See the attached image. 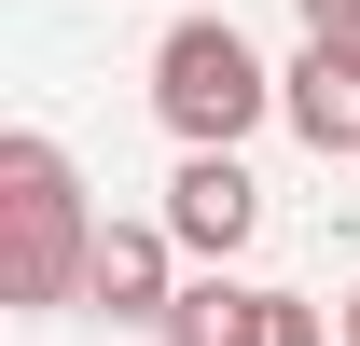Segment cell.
Listing matches in <instances>:
<instances>
[{"label": "cell", "instance_id": "2", "mask_svg": "<svg viewBox=\"0 0 360 346\" xmlns=\"http://www.w3.org/2000/svg\"><path fill=\"white\" fill-rule=\"evenodd\" d=\"M153 111H167L180 153H236V139L277 111V70L250 56L236 14H180L167 42H153Z\"/></svg>", "mask_w": 360, "mask_h": 346}, {"label": "cell", "instance_id": "4", "mask_svg": "<svg viewBox=\"0 0 360 346\" xmlns=\"http://www.w3.org/2000/svg\"><path fill=\"white\" fill-rule=\"evenodd\" d=\"M167 346H319V305L305 291H250V277H194Z\"/></svg>", "mask_w": 360, "mask_h": 346}, {"label": "cell", "instance_id": "5", "mask_svg": "<svg viewBox=\"0 0 360 346\" xmlns=\"http://www.w3.org/2000/svg\"><path fill=\"white\" fill-rule=\"evenodd\" d=\"M167 222H97V263H84V305L97 319H153V333H167L180 319V277H167Z\"/></svg>", "mask_w": 360, "mask_h": 346}, {"label": "cell", "instance_id": "3", "mask_svg": "<svg viewBox=\"0 0 360 346\" xmlns=\"http://www.w3.org/2000/svg\"><path fill=\"white\" fill-rule=\"evenodd\" d=\"M250 222H264V180L236 167V153H180V180H167V236L208 263V277L250 250Z\"/></svg>", "mask_w": 360, "mask_h": 346}, {"label": "cell", "instance_id": "8", "mask_svg": "<svg viewBox=\"0 0 360 346\" xmlns=\"http://www.w3.org/2000/svg\"><path fill=\"white\" fill-rule=\"evenodd\" d=\"M347 346H360V291H347Z\"/></svg>", "mask_w": 360, "mask_h": 346}, {"label": "cell", "instance_id": "1", "mask_svg": "<svg viewBox=\"0 0 360 346\" xmlns=\"http://www.w3.org/2000/svg\"><path fill=\"white\" fill-rule=\"evenodd\" d=\"M84 263H97L84 180L42 125H14L0 139V305H84Z\"/></svg>", "mask_w": 360, "mask_h": 346}, {"label": "cell", "instance_id": "6", "mask_svg": "<svg viewBox=\"0 0 360 346\" xmlns=\"http://www.w3.org/2000/svg\"><path fill=\"white\" fill-rule=\"evenodd\" d=\"M277 111H291L319 153H360V42H305L291 84H277Z\"/></svg>", "mask_w": 360, "mask_h": 346}, {"label": "cell", "instance_id": "7", "mask_svg": "<svg viewBox=\"0 0 360 346\" xmlns=\"http://www.w3.org/2000/svg\"><path fill=\"white\" fill-rule=\"evenodd\" d=\"M305 42H360V0H305Z\"/></svg>", "mask_w": 360, "mask_h": 346}]
</instances>
